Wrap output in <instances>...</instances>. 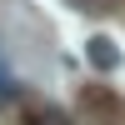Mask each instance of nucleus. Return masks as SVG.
<instances>
[{
    "label": "nucleus",
    "instance_id": "1",
    "mask_svg": "<svg viewBox=\"0 0 125 125\" xmlns=\"http://www.w3.org/2000/svg\"><path fill=\"white\" fill-rule=\"evenodd\" d=\"M85 60H90L95 70H115V65H120V50H115V40H105V35H95V40L85 45Z\"/></svg>",
    "mask_w": 125,
    "mask_h": 125
}]
</instances>
